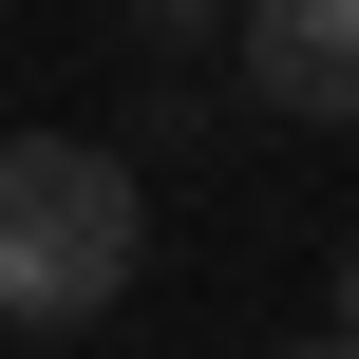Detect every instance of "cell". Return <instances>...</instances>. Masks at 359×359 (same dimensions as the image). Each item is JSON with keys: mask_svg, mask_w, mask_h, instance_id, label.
<instances>
[{"mask_svg": "<svg viewBox=\"0 0 359 359\" xmlns=\"http://www.w3.org/2000/svg\"><path fill=\"white\" fill-rule=\"evenodd\" d=\"M208 19H246V0H133V38H151V57H189Z\"/></svg>", "mask_w": 359, "mask_h": 359, "instance_id": "obj_3", "label": "cell"}, {"mask_svg": "<svg viewBox=\"0 0 359 359\" xmlns=\"http://www.w3.org/2000/svg\"><path fill=\"white\" fill-rule=\"evenodd\" d=\"M151 265V189L95 133H0V322H95Z\"/></svg>", "mask_w": 359, "mask_h": 359, "instance_id": "obj_1", "label": "cell"}, {"mask_svg": "<svg viewBox=\"0 0 359 359\" xmlns=\"http://www.w3.org/2000/svg\"><path fill=\"white\" fill-rule=\"evenodd\" d=\"M341 322H359V265H341Z\"/></svg>", "mask_w": 359, "mask_h": 359, "instance_id": "obj_4", "label": "cell"}, {"mask_svg": "<svg viewBox=\"0 0 359 359\" xmlns=\"http://www.w3.org/2000/svg\"><path fill=\"white\" fill-rule=\"evenodd\" d=\"M227 76L303 133H359V0H246L227 19Z\"/></svg>", "mask_w": 359, "mask_h": 359, "instance_id": "obj_2", "label": "cell"}]
</instances>
